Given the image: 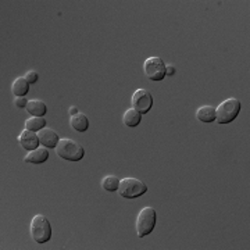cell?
<instances>
[{"instance_id": "cell-12", "label": "cell", "mask_w": 250, "mask_h": 250, "mask_svg": "<svg viewBox=\"0 0 250 250\" xmlns=\"http://www.w3.org/2000/svg\"><path fill=\"white\" fill-rule=\"evenodd\" d=\"M70 125L78 132H85L89 128V120L83 113H78L75 116L70 117Z\"/></svg>"}, {"instance_id": "cell-1", "label": "cell", "mask_w": 250, "mask_h": 250, "mask_svg": "<svg viewBox=\"0 0 250 250\" xmlns=\"http://www.w3.org/2000/svg\"><path fill=\"white\" fill-rule=\"evenodd\" d=\"M241 111V100L235 98H229L220 103L215 108V121L218 124H229Z\"/></svg>"}, {"instance_id": "cell-19", "label": "cell", "mask_w": 250, "mask_h": 250, "mask_svg": "<svg viewBox=\"0 0 250 250\" xmlns=\"http://www.w3.org/2000/svg\"><path fill=\"white\" fill-rule=\"evenodd\" d=\"M29 100L25 99V96H16L14 99V104H16V107L18 108H27V104Z\"/></svg>"}, {"instance_id": "cell-6", "label": "cell", "mask_w": 250, "mask_h": 250, "mask_svg": "<svg viewBox=\"0 0 250 250\" xmlns=\"http://www.w3.org/2000/svg\"><path fill=\"white\" fill-rule=\"evenodd\" d=\"M166 65L160 57H149L143 64V71L150 81H163L166 77Z\"/></svg>"}, {"instance_id": "cell-16", "label": "cell", "mask_w": 250, "mask_h": 250, "mask_svg": "<svg viewBox=\"0 0 250 250\" xmlns=\"http://www.w3.org/2000/svg\"><path fill=\"white\" fill-rule=\"evenodd\" d=\"M43 128H46V118L45 117H31L25 120V129L39 132Z\"/></svg>"}, {"instance_id": "cell-3", "label": "cell", "mask_w": 250, "mask_h": 250, "mask_svg": "<svg viewBox=\"0 0 250 250\" xmlns=\"http://www.w3.org/2000/svg\"><path fill=\"white\" fill-rule=\"evenodd\" d=\"M157 223V213L153 207H145L139 211V214L136 217V223H135V228H136V233L139 238H145L156 227Z\"/></svg>"}, {"instance_id": "cell-10", "label": "cell", "mask_w": 250, "mask_h": 250, "mask_svg": "<svg viewBox=\"0 0 250 250\" xmlns=\"http://www.w3.org/2000/svg\"><path fill=\"white\" fill-rule=\"evenodd\" d=\"M49 159V149L46 147H38L35 150H31L27 156L24 157L25 163H31V164H42Z\"/></svg>"}, {"instance_id": "cell-5", "label": "cell", "mask_w": 250, "mask_h": 250, "mask_svg": "<svg viewBox=\"0 0 250 250\" xmlns=\"http://www.w3.org/2000/svg\"><path fill=\"white\" fill-rule=\"evenodd\" d=\"M147 192V185L136 178H124L121 179L118 187V195L125 199H136L143 196Z\"/></svg>"}, {"instance_id": "cell-18", "label": "cell", "mask_w": 250, "mask_h": 250, "mask_svg": "<svg viewBox=\"0 0 250 250\" xmlns=\"http://www.w3.org/2000/svg\"><path fill=\"white\" fill-rule=\"evenodd\" d=\"M25 80L28 81L29 85H31V83H36L38 80H39V75H38V72L34 71V70H29V71L25 74Z\"/></svg>"}, {"instance_id": "cell-17", "label": "cell", "mask_w": 250, "mask_h": 250, "mask_svg": "<svg viewBox=\"0 0 250 250\" xmlns=\"http://www.w3.org/2000/svg\"><path fill=\"white\" fill-rule=\"evenodd\" d=\"M120 182H121V179L117 178L116 175H106L102 179V188L107 192H116L118 190Z\"/></svg>"}, {"instance_id": "cell-11", "label": "cell", "mask_w": 250, "mask_h": 250, "mask_svg": "<svg viewBox=\"0 0 250 250\" xmlns=\"http://www.w3.org/2000/svg\"><path fill=\"white\" fill-rule=\"evenodd\" d=\"M27 111L32 117H43L47 113V106L39 99H32L28 102Z\"/></svg>"}, {"instance_id": "cell-7", "label": "cell", "mask_w": 250, "mask_h": 250, "mask_svg": "<svg viewBox=\"0 0 250 250\" xmlns=\"http://www.w3.org/2000/svg\"><path fill=\"white\" fill-rule=\"evenodd\" d=\"M131 103H132V108H135L136 111H139L141 114H146L153 106L152 93L146 89H138L134 92Z\"/></svg>"}, {"instance_id": "cell-4", "label": "cell", "mask_w": 250, "mask_h": 250, "mask_svg": "<svg viewBox=\"0 0 250 250\" xmlns=\"http://www.w3.org/2000/svg\"><path fill=\"white\" fill-rule=\"evenodd\" d=\"M54 150L59 157L67 161H80L81 159H83V154H85V150L80 143L72 139H67V138L60 139V142Z\"/></svg>"}, {"instance_id": "cell-20", "label": "cell", "mask_w": 250, "mask_h": 250, "mask_svg": "<svg viewBox=\"0 0 250 250\" xmlns=\"http://www.w3.org/2000/svg\"><path fill=\"white\" fill-rule=\"evenodd\" d=\"M166 75H175V67L172 65V64H168V65H166Z\"/></svg>"}, {"instance_id": "cell-15", "label": "cell", "mask_w": 250, "mask_h": 250, "mask_svg": "<svg viewBox=\"0 0 250 250\" xmlns=\"http://www.w3.org/2000/svg\"><path fill=\"white\" fill-rule=\"evenodd\" d=\"M11 92L14 96H27V93L29 92V83L25 80V77H20L13 82Z\"/></svg>"}, {"instance_id": "cell-8", "label": "cell", "mask_w": 250, "mask_h": 250, "mask_svg": "<svg viewBox=\"0 0 250 250\" xmlns=\"http://www.w3.org/2000/svg\"><path fill=\"white\" fill-rule=\"evenodd\" d=\"M18 143L22 149H25L28 152L35 150L41 145L38 134L34 131H29V129H24L21 134L18 135Z\"/></svg>"}, {"instance_id": "cell-21", "label": "cell", "mask_w": 250, "mask_h": 250, "mask_svg": "<svg viewBox=\"0 0 250 250\" xmlns=\"http://www.w3.org/2000/svg\"><path fill=\"white\" fill-rule=\"evenodd\" d=\"M68 113H70V116H75V114H78L80 111H78V108L75 107V106H72V107H70V110H68Z\"/></svg>"}, {"instance_id": "cell-14", "label": "cell", "mask_w": 250, "mask_h": 250, "mask_svg": "<svg viewBox=\"0 0 250 250\" xmlns=\"http://www.w3.org/2000/svg\"><path fill=\"white\" fill-rule=\"evenodd\" d=\"M142 120V114L139 111H136L135 108H128L123 116V124L129 128H135L141 124Z\"/></svg>"}, {"instance_id": "cell-9", "label": "cell", "mask_w": 250, "mask_h": 250, "mask_svg": "<svg viewBox=\"0 0 250 250\" xmlns=\"http://www.w3.org/2000/svg\"><path fill=\"white\" fill-rule=\"evenodd\" d=\"M38 136H39V142L41 145L46 147V149H56L57 145L60 142V138H59V134L52 129V128H43L42 131L38 132Z\"/></svg>"}, {"instance_id": "cell-13", "label": "cell", "mask_w": 250, "mask_h": 250, "mask_svg": "<svg viewBox=\"0 0 250 250\" xmlns=\"http://www.w3.org/2000/svg\"><path fill=\"white\" fill-rule=\"evenodd\" d=\"M196 118L200 123L210 124L215 121V108L213 106H202L197 108Z\"/></svg>"}, {"instance_id": "cell-2", "label": "cell", "mask_w": 250, "mask_h": 250, "mask_svg": "<svg viewBox=\"0 0 250 250\" xmlns=\"http://www.w3.org/2000/svg\"><path fill=\"white\" fill-rule=\"evenodd\" d=\"M29 233L31 238L36 242V243H46L50 241L52 238V225L50 221L46 218L45 215L36 214L31 225H29Z\"/></svg>"}]
</instances>
